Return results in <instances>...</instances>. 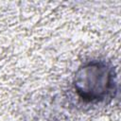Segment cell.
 Instances as JSON below:
<instances>
[{
    "label": "cell",
    "mask_w": 121,
    "mask_h": 121,
    "mask_svg": "<svg viewBox=\"0 0 121 121\" xmlns=\"http://www.w3.org/2000/svg\"><path fill=\"white\" fill-rule=\"evenodd\" d=\"M74 88L86 102H101L116 91L114 69L105 61L93 60L78 69L74 77Z\"/></svg>",
    "instance_id": "obj_1"
}]
</instances>
